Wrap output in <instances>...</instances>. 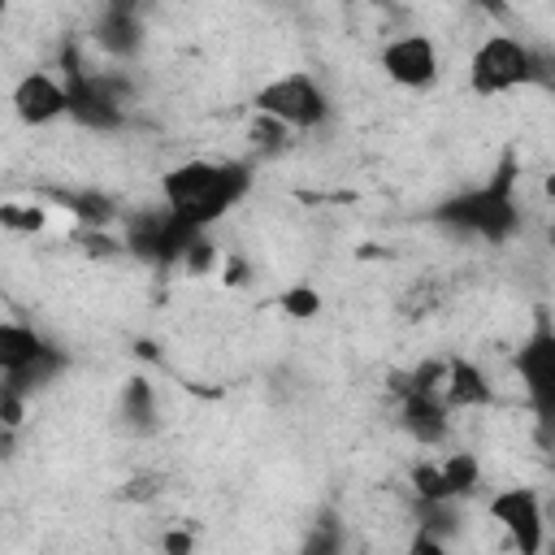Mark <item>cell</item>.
Wrapping results in <instances>:
<instances>
[{
  "mask_svg": "<svg viewBox=\"0 0 555 555\" xmlns=\"http://www.w3.org/2000/svg\"><path fill=\"white\" fill-rule=\"evenodd\" d=\"M13 113L26 126H48V121L69 117V95H65L61 74H48V69L22 74L17 87H13Z\"/></svg>",
  "mask_w": 555,
  "mask_h": 555,
  "instance_id": "11",
  "label": "cell"
},
{
  "mask_svg": "<svg viewBox=\"0 0 555 555\" xmlns=\"http://www.w3.org/2000/svg\"><path fill=\"white\" fill-rule=\"evenodd\" d=\"M516 377L525 386V403L542 434H555V321L551 312H538L529 334L516 347Z\"/></svg>",
  "mask_w": 555,
  "mask_h": 555,
  "instance_id": "8",
  "label": "cell"
},
{
  "mask_svg": "<svg viewBox=\"0 0 555 555\" xmlns=\"http://www.w3.org/2000/svg\"><path fill=\"white\" fill-rule=\"evenodd\" d=\"M416 529H425V533H434V538H455L460 533V507L455 503H421L416 499Z\"/></svg>",
  "mask_w": 555,
  "mask_h": 555,
  "instance_id": "19",
  "label": "cell"
},
{
  "mask_svg": "<svg viewBox=\"0 0 555 555\" xmlns=\"http://www.w3.org/2000/svg\"><path fill=\"white\" fill-rule=\"evenodd\" d=\"M251 113L273 117V121H282L291 134H299V130L325 126L330 113H334V100H330V91L321 87L317 74L291 69V74H278V78H269L264 87H256Z\"/></svg>",
  "mask_w": 555,
  "mask_h": 555,
  "instance_id": "6",
  "label": "cell"
},
{
  "mask_svg": "<svg viewBox=\"0 0 555 555\" xmlns=\"http://www.w3.org/2000/svg\"><path fill=\"white\" fill-rule=\"evenodd\" d=\"M282 308H286L291 317H317V308H321V295H317L312 286H291V291L282 295Z\"/></svg>",
  "mask_w": 555,
  "mask_h": 555,
  "instance_id": "22",
  "label": "cell"
},
{
  "mask_svg": "<svg viewBox=\"0 0 555 555\" xmlns=\"http://www.w3.org/2000/svg\"><path fill=\"white\" fill-rule=\"evenodd\" d=\"M546 195H551V199H555V173H551V178H546Z\"/></svg>",
  "mask_w": 555,
  "mask_h": 555,
  "instance_id": "28",
  "label": "cell"
},
{
  "mask_svg": "<svg viewBox=\"0 0 555 555\" xmlns=\"http://www.w3.org/2000/svg\"><path fill=\"white\" fill-rule=\"evenodd\" d=\"M516 87H538V43L507 30L481 35V43L468 56V91L490 100Z\"/></svg>",
  "mask_w": 555,
  "mask_h": 555,
  "instance_id": "4",
  "label": "cell"
},
{
  "mask_svg": "<svg viewBox=\"0 0 555 555\" xmlns=\"http://www.w3.org/2000/svg\"><path fill=\"white\" fill-rule=\"evenodd\" d=\"M251 191V165L247 160H182L169 173H160V204L195 225L199 234L217 225L243 195Z\"/></svg>",
  "mask_w": 555,
  "mask_h": 555,
  "instance_id": "2",
  "label": "cell"
},
{
  "mask_svg": "<svg viewBox=\"0 0 555 555\" xmlns=\"http://www.w3.org/2000/svg\"><path fill=\"white\" fill-rule=\"evenodd\" d=\"M343 546H347V529H343L338 512H321L308 525V533H304L295 555H343Z\"/></svg>",
  "mask_w": 555,
  "mask_h": 555,
  "instance_id": "18",
  "label": "cell"
},
{
  "mask_svg": "<svg viewBox=\"0 0 555 555\" xmlns=\"http://www.w3.org/2000/svg\"><path fill=\"white\" fill-rule=\"evenodd\" d=\"M399 425L416 447H442L451 434V408L438 390H399Z\"/></svg>",
  "mask_w": 555,
  "mask_h": 555,
  "instance_id": "12",
  "label": "cell"
},
{
  "mask_svg": "<svg viewBox=\"0 0 555 555\" xmlns=\"http://www.w3.org/2000/svg\"><path fill=\"white\" fill-rule=\"evenodd\" d=\"M546 555H555V542H546Z\"/></svg>",
  "mask_w": 555,
  "mask_h": 555,
  "instance_id": "29",
  "label": "cell"
},
{
  "mask_svg": "<svg viewBox=\"0 0 555 555\" xmlns=\"http://www.w3.org/2000/svg\"><path fill=\"white\" fill-rule=\"evenodd\" d=\"M91 39L113 61L139 56V48H143V17H139V9L134 4H121V0L117 4H104L100 17H95V26H91Z\"/></svg>",
  "mask_w": 555,
  "mask_h": 555,
  "instance_id": "13",
  "label": "cell"
},
{
  "mask_svg": "<svg viewBox=\"0 0 555 555\" xmlns=\"http://www.w3.org/2000/svg\"><path fill=\"white\" fill-rule=\"evenodd\" d=\"M212 264H217V247H212L208 238H199V243L191 247V256H186V264H182V269H186V273H208Z\"/></svg>",
  "mask_w": 555,
  "mask_h": 555,
  "instance_id": "24",
  "label": "cell"
},
{
  "mask_svg": "<svg viewBox=\"0 0 555 555\" xmlns=\"http://www.w3.org/2000/svg\"><path fill=\"white\" fill-rule=\"evenodd\" d=\"M0 221H4V230L35 234V230H43V208L39 204H4L0 208Z\"/></svg>",
  "mask_w": 555,
  "mask_h": 555,
  "instance_id": "21",
  "label": "cell"
},
{
  "mask_svg": "<svg viewBox=\"0 0 555 555\" xmlns=\"http://www.w3.org/2000/svg\"><path fill=\"white\" fill-rule=\"evenodd\" d=\"M486 516L499 525L507 546L516 555H546V529L551 516L542 507V494L533 486H503L486 499Z\"/></svg>",
  "mask_w": 555,
  "mask_h": 555,
  "instance_id": "9",
  "label": "cell"
},
{
  "mask_svg": "<svg viewBox=\"0 0 555 555\" xmlns=\"http://www.w3.org/2000/svg\"><path fill=\"white\" fill-rule=\"evenodd\" d=\"M377 65H382V74H386L395 87H403V91H425V87H434L438 74H442L438 43H434L429 35H421V30H403V35H395V39H386L382 52H377Z\"/></svg>",
  "mask_w": 555,
  "mask_h": 555,
  "instance_id": "10",
  "label": "cell"
},
{
  "mask_svg": "<svg viewBox=\"0 0 555 555\" xmlns=\"http://www.w3.org/2000/svg\"><path fill=\"white\" fill-rule=\"evenodd\" d=\"M117 421L126 434L134 438H152L160 429V399H156V386L147 377H126L121 395H117Z\"/></svg>",
  "mask_w": 555,
  "mask_h": 555,
  "instance_id": "15",
  "label": "cell"
},
{
  "mask_svg": "<svg viewBox=\"0 0 555 555\" xmlns=\"http://www.w3.org/2000/svg\"><path fill=\"white\" fill-rule=\"evenodd\" d=\"M65 364H69V356L52 338H43L39 330H30L22 321L0 325V377H4L0 390H13V395L30 399L48 382H56Z\"/></svg>",
  "mask_w": 555,
  "mask_h": 555,
  "instance_id": "5",
  "label": "cell"
},
{
  "mask_svg": "<svg viewBox=\"0 0 555 555\" xmlns=\"http://www.w3.org/2000/svg\"><path fill=\"white\" fill-rule=\"evenodd\" d=\"M121 221H126L121 247H126L130 256H139L143 264H152V269H182L186 256H191V247L204 238L195 225H186L182 217H173L165 204L126 212Z\"/></svg>",
  "mask_w": 555,
  "mask_h": 555,
  "instance_id": "7",
  "label": "cell"
},
{
  "mask_svg": "<svg viewBox=\"0 0 555 555\" xmlns=\"http://www.w3.org/2000/svg\"><path fill=\"white\" fill-rule=\"evenodd\" d=\"M61 82L69 95V121L95 134H113L126 126V104H130V82L113 69H91L78 52L74 39L61 43Z\"/></svg>",
  "mask_w": 555,
  "mask_h": 555,
  "instance_id": "3",
  "label": "cell"
},
{
  "mask_svg": "<svg viewBox=\"0 0 555 555\" xmlns=\"http://www.w3.org/2000/svg\"><path fill=\"white\" fill-rule=\"evenodd\" d=\"M546 247H551V256H555V225L546 230Z\"/></svg>",
  "mask_w": 555,
  "mask_h": 555,
  "instance_id": "27",
  "label": "cell"
},
{
  "mask_svg": "<svg viewBox=\"0 0 555 555\" xmlns=\"http://www.w3.org/2000/svg\"><path fill=\"white\" fill-rule=\"evenodd\" d=\"M442 403L451 408V412H468V408H490L494 403V386L486 382V373L473 364V360H464V356H455V360H447V377H442Z\"/></svg>",
  "mask_w": 555,
  "mask_h": 555,
  "instance_id": "14",
  "label": "cell"
},
{
  "mask_svg": "<svg viewBox=\"0 0 555 555\" xmlns=\"http://www.w3.org/2000/svg\"><path fill=\"white\" fill-rule=\"evenodd\" d=\"M438 477H442V503H460L481 486V460L473 451H447L438 460Z\"/></svg>",
  "mask_w": 555,
  "mask_h": 555,
  "instance_id": "16",
  "label": "cell"
},
{
  "mask_svg": "<svg viewBox=\"0 0 555 555\" xmlns=\"http://www.w3.org/2000/svg\"><path fill=\"white\" fill-rule=\"evenodd\" d=\"M551 525H555V507H551Z\"/></svg>",
  "mask_w": 555,
  "mask_h": 555,
  "instance_id": "30",
  "label": "cell"
},
{
  "mask_svg": "<svg viewBox=\"0 0 555 555\" xmlns=\"http://www.w3.org/2000/svg\"><path fill=\"white\" fill-rule=\"evenodd\" d=\"M408 555H451V551H447V542H442V538H434V533L416 529V533H412V542H408Z\"/></svg>",
  "mask_w": 555,
  "mask_h": 555,
  "instance_id": "25",
  "label": "cell"
},
{
  "mask_svg": "<svg viewBox=\"0 0 555 555\" xmlns=\"http://www.w3.org/2000/svg\"><path fill=\"white\" fill-rule=\"evenodd\" d=\"M160 551H165V555H195V533L182 529V525H173V529H165Z\"/></svg>",
  "mask_w": 555,
  "mask_h": 555,
  "instance_id": "23",
  "label": "cell"
},
{
  "mask_svg": "<svg viewBox=\"0 0 555 555\" xmlns=\"http://www.w3.org/2000/svg\"><path fill=\"white\" fill-rule=\"evenodd\" d=\"M516 186H520V156H516V147H507L486 182L464 186V191L447 195L442 204H434L429 221H438L442 230L464 234V238L507 243L520 230V195H516Z\"/></svg>",
  "mask_w": 555,
  "mask_h": 555,
  "instance_id": "1",
  "label": "cell"
},
{
  "mask_svg": "<svg viewBox=\"0 0 555 555\" xmlns=\"http://www.w3.org/2000/svg\"><path fill=\"white\" fill-rule=\"evenodd\" d=\"M247 273H251V269H247V260H243V264H238V260H230V278H225V282H230V286H238V282H251Z\"/></svg>",
  "mask_w": 555,
  "mask_h": 555,
  "instance_id": "26",
  "label": "cell"
},
{
  "mask_svg": "<svg viewBox=\"0 0 555 555\" xmlns=\"http://www.w3.org/2000/svg\"><path fill=\"white\" fill-rule=\"evenodd\" d=\"M61 199H65L69 217H74L78 225H87V230H104V225H113V221L121 217L117 199L104 195V191H65Z\"/></svg>",
  "mask_w": 555,
  "mask_h": 555,
  "instance_id": "17",
  "label": "cell"
},
{
  "mask_svg": "<svg viewBox=\"0 0 555 555\" xmlns=\"http://www.w3.org/2000/svg\"><path fill=\"white\" fill-rule=\"evenodd\" d=\"M251 143H256V152H260V156L286 152V147H291V130H286L282 121H273V117H260V113H256V121H251Z\"/></svg>",
  "mask_w": 555,
  "mask_h": 555,
  "instance_id": "20",
  "label": "cell"
}]
</instances>
